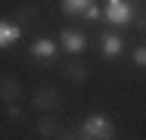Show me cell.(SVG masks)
<instances>
[{"label":"cell","instance_id":"cell-14","mask_svg":"<svg viewBox=\"0 0 146 140\" xmlns=\"http://www.w3.org/2000/svg\"><path fill=\"white\" fill-rule=\"evenodd\" d=\"M9 118H13V121H19V118H22V106H16V103H13V106H9Z\"/></svg>","mask_w":146,"mask_h":140},{"label":"cell","instance_id":"cell-10","mask_svg":"<svg viewBox=\"0 0 146 140\" xmlns=\"http://www.w3.org/2000/svg\"><path fill=\"white\" fill-rule=\"evenodd\" d=\"M134 62H137L140 69H146V47H137V53H134Z\"/></svg>","mask_w":146,"mask_h":140},{"label":"cell","instance_id":"cell-8","mask_svg":"<svg viewBox=\"0 0 146 140\" xmlns=\"http://www.w3.org/2000/svg\"><path fill=\"white\" fill-rule=\"evenodd\" d=\"M16 93H19V81L16 78H0V97L16 100Z\"/></svg>","mask_w":146,"mask_h":140},{"label":"cell","instance_id":"cell-11","mask_svg":"<svg viewBox=\"0 0 146 140\" xmlns=\"http://www.w3.org/2000/svg\"><path fill=\"white\" fill-rule=\"evenodd\" d=\"M53 131H56V125L50 118H40V134H53Z\"/></svg>","mask_w":146,"mask_h":140},{"label":"cell","instance_id":"cell-4","mask_svg":"<svg viewBox=\"0 0 146 140\" xmlns=\"http://www.w3.org/2000/svg\"><path fill=\"white\" fill-rule=\"evenodd\" d=\"M31 53L40 56V59H53V56H56V44H53L50 37H37V41L31 44Z\"/></svg>","mask_w":146,"mask_h":140},{"label":"cell","instance_id":"cell-6","mask_svg":"<svg viewBox=\"0 0 146 140\" xmlns=\"http://www.w3.org/2000/svg\"><path fill=\"white\" fill-rule=\"evenodd\" d=\"M22 37V28L19 25H9V22H0V47H9Z\"/></svg>","mask_w":146,"mask_h":140},{"label":"cell","instance_id":"cell-7","mask_svg":"<svg viewBox=\"0 0 146 140\" xmlns=\"http://www.w3.org/2000/svg\"><path fill=\"white\" fill-rule=\"evenodd\" d=\"M121 47H124V44H121L118 34H103V53H106V56H118Z\"/></svg>","mask_w":146,"mask_h":140},{"label":"cell","instance_id":"cell-12","mask_svg":"<svg viewBox=\"0 0 146 140\" xmlns=\"http://www.w3.org/2000/svg\"><path fill=\"white\" fill-rule=\"evenodd\" d=\"M84 19H100V6L96 3H90L87 9H84Z\"/></svg>","mask_w":146,"mask_h":140},{"label":"cell","instance_id":"cell-3","mask_svg":"<svg viewBox=\"0 0 146 140\" xmlns=\"http://www.w3.org/2000/svg\"><path fill=\"white\" fill-rule=\"evenodd\" d=\"M62 47H65L68 53H81V50L87 47V41H84V34H81V31L65 28V31H62Z\"/></svg>","mask_w":146,"mask_h":140},{"label":"cell","instance_id":"cell-5","mask_svg":"<svg viewBox=\"0 0 146 140\" xmlns=\"http://www.w3.org/2000/svg\"><path fill=\"white\" fill-rule=\"evenodd\" d=\"M34 103H37V109H56V106H59V97L50 90V87H40V90L34 93Z\"/></svg>","mask_w":146,"mask_h":140},{"label":"cell","instance_id":"cell-13","mask_svg":"<svg viewBox=\"0 0 146 140\" xmlns=\"http://www.w3.org/2000/svg\"><path fill=\"white\" fill-rule=\"evenodd\" d=\"M65 75H68V78H75V81H84V75H87V72H84V69H68Z\"/></svg>","mask_w":146,"mask_h":140},{"label":"cell","instance_id":"cell-9","mask_svg":"<svg viewBox=\"0 0 146 140\" xmlns=\"http://www.w3.org/2000/svg\"><path fill=\"white\" fill-rule=\"evenodd\" d=\"M93 0H62V9L65 13H84Z\"/></svg>","mask_w":146,"mask_h":140},{"label":"cell","instance_id":"cell-2","mask_svg":"<svg viewBox=\"0 0 146 140\" xmlns=\"http://www.w3.org/2000/svg\"><path fill=\"white\" fill-rule=\"evenodd\" d=\"M131 13H134V6L127 3V0H109V6H106V22H112V25H127L131 22Z\"/></svg>","mask_w":146,"mask_h":140},{"label":"cell","instance_id":"cell-1","mask_svg":"<svg viewBox=\"0 0 146 140\" xmlns=\"http://www.w3.org/2000/svg\"><path fill=\"white\" fill-rule=\"evenodd\" d=\"M81 134L90 140H109L112 137V121L106 115H90L87 121L81 125Z\"/></svg>","mask_w":146,"mask_h":140}]
</instances>
